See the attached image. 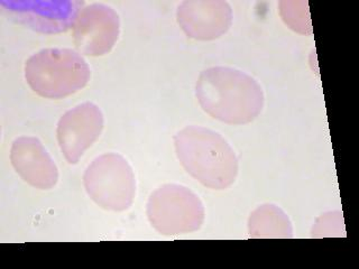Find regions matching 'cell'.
I'll use <instances>...</instances> for the list:
<instances>
[{
    "instance_id": "obj_7",
    "label": "cell",
    "mask_w": 359,
    "mask_h": 269,
    "mask_svg": "<svg viewBox=\"0 0 359 269\" xmlns=\"http://www.w3.org/2000/svg\"><path fill=\"white\" fill-rule=\"evenodd\" d=\"M119 32V16L104 4L84 6L73 25L76 50L93 57L109 53L118 41Z\"/></svg>"
},
{
    "instance_id": "obj_3",
    "label": "cell",
    "mask_w": 359,
    "mask_h": 269,
    "mask_svg": "<svg viewBox=\"0 0 359 269\" xmlns=\"http://www.w3.org/2000/svg\"><path fill=\"white\" fill-rule=\"evenodd\" d=\"M91 72L86 60L69 48H45L25 63V78L34 92L62 99L83 89Z\"/></svg>"
},
{
    "instance_id": "obj_12",
    "label": "cell",
    "mask_w": 359,
    "mask_h": 269,
    "mask_svg": "<svg viewBox=\"0 0 359 269\" xmlns=\"http://www.w3.org/2000/svg\"><path fill=\"white\" fill-rule=\"evenodd\" d=\"M280 15L286 25L297 33L311 35L308 1H280Z\"/></svg>"
},
{
    "instance_id": "obj_2",
    "label": "cell",
    "mask_w": 359,
    "mask_h": 269,
    "mask_svg": "<svg viewBox=\"0 0 359 269\" xmlns=\"http://www.w3.org/2000/svg\"><path fill=\"white\" fill-rule=\"evenodd\" d=\"M174 146L181 165L205 188L226 190L235 182L238 160L219 132L205 127H185L174 136Z\"/></svg>"
},
{
    "instance_id": "obj_6",
    "label": "cell",
    "mask_w": 359,
    "mask_h": 269,
    "mask_svg": "<svg viewBox=\"0 0 359 269\" xmlns=\"http://www.w3.org/2000/svg\"><path fill=\"white\" fill-rule=\"evenodd\" d=\"M84 4L71 0L0 1L9 20L43 34L65 33L73 27Z\"/></svg>"
},
{
    "instance_id": "obj_13",
    "label": "cell",
    "mask_w": 359,
    "mask_h": 269,
    "mask_svg": "<svg viewBox=\"0 0 359 269\" xmlns=\"http://www.w3.org/2000/svg\"><path fill=\"white\" fill-rule=\"evenodd\" d=\"M311 235L313 238L345 235V224H344L342 212L334 211L319 216L312 228Z\"/></svg>"
},
{
    "instance_id": "obj_1",
    "label": "cell",
    "mask_w": 359,
    "mask_h": 269,
    "mask_svg": "<svg viewBox=\"0 0 359 269\" xmlns=\"http://www.w3.org/2000/svg\"><path fill=\"white\" fill-rule=\"evenodd\" d=\"M196 99L203 111L228 125H246L261 115L264 92L255 78L233 67H215L200 74Z\"/></svg>"
},
{
    "instance_id": "obj_9",
    "label": "cell",
    "mask_w": 359,
    "mask_h": 269,
    "mask_svg": "<svg viewBox=\"0 0 359 269\" xmlns=\"http://www.w3.org/2000/svg\"><path fill=\"white\" fill-rule=\"evenodd\" d=\"M180 27L196 41H213L229 31L233 9L224 0H185L177 11Z\"/></svg>"
},
{
    "instance_id": "obj_4",
    "label": "cell",
    "mask_w": 359,
    "mask_h": 269,
    "mask_svg": "<svg viewBox=\"0 0 359 269\" xmlns=\"http://www.w3.org/2000/svg\"><path fill=\"white\" fill-rule=\"evenodd\" d=\"M83 185L90 199L104 210L121 212L132 207L136 179L132 166L116 153L100 155L84 172Z\"/></svg>"
},
{
    "instance_id": "obj_5",
    "label": "cell",
    "mask_w": 359,
    "mask_h": 269,
    "mask_svg": "<svg viewBox=\"0 0 359 269\" xmlns=\"http://www.w3.org/2000/svg\"><path fill=\"white\" fill-rule=\"evenodd\" d=\"M146 214L151 227L164 235L194 233L205 222L203 203L190 188L164 184L149 196Z\"/></svg>"
},
{
    "instance_id": "obj_10",
    "label": "cell",
    "mask_w": 359,
    "mask_h": 269,
    "mask_svg": "<svg viewBox=\"0 0 359 269\" xmlns=\"http://www.w3.org/2000/svg\"><path fill=\"white\" fill-rule=\"evenodd\" d=\"M11 162L17 174L33 188L50 190L59 181L53 158L37 138L22 136L15 139Z\"/></svg>"
},
{
    "instance_id": "obj_11",
    "label": "cell",
    "mask_w": 359,
    "mask_h": 269,
    "mask_svg": "<svg viewBox=\"0 0 359 269\" xmlns=\"http://www.w3.org/2000/svg\"><path fill=\"white\" fill-rule=\"evenodd\" d=\"M248 231L252 238L290 239L293 237V227L289 216L280 207L263 205L250 213Z\"/></svg>"
},
{
    "instance_id": "obj_8",
    "label": "cell",
    "mask_w": 359,
    "mask_h": 269,
    "mask_svg": "<svg viewBox=\"0 0 359 269\" xmlns=\"http://www.w3.org/2000/svg\"><path fill=\"white\" fill-rule=\"evenodd\" d=\"M104 118L97 104L84 102L65 112L57 123L56 136L69 164H78L104 129Z\"/></svg>"
}]
</instances>
